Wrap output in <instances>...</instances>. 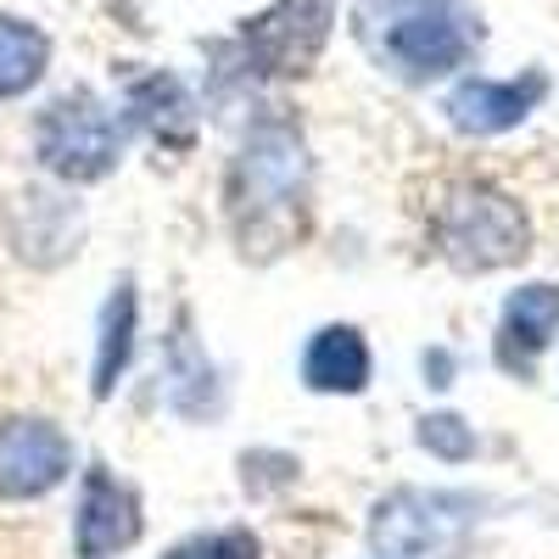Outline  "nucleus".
<instances>
[{
	"label": "nucleus",
	"mask_w": 559,
	"mask_h": 559,
	"mask_svg": "<svg viewBox=\"0 0 559 559\" xmlns=\"http://www.w3.org/2000/svg\"><path fill=\"white\" fill-rule=\"evenodd\" d=\"M308 191H313V163L297 123L286 118L252 123L224 179V213L241 258L252 263L286 258L308 236Z\"/></svg>",
	"instance_id": "1"
},
{
	"label": "nucleus",
	"mask_w": 559,
	"mask_h": 559,
	"mask_svg": "<svg viewBox=\"0 0 559 559\" xmlns=\"http://www.w3.org/2000/svg\"><path fill=\"white\" fill-rule=\"evenodd\" d=\"M353 39L381 73L431 84L476 62L487 28L476 0H353Z\"/></svg>",
	"instance_id": "2"
},
{
	"label": "nucleus",
	"mask_w": 559,
	"mask_h": 559,
	"mask_svg": "<svg viewBox=\"0 0 559 559\" xmlns=\"http://www.w3.org/2000/svg\"><path fill=\"white\" fill-rule=\"evenodd\" d=\"M437 252L459 274H492L532 252L526 207L487 179H464L437 207Z\"/></svg>",
	"instance_id": "3"
},
{
	"label": "nucleus",
	"mask_w": 559,
	"mask_h": 559,
	"mask_svg": "<svg viewBox=\"0 0 559 559\" xmlns=\"http://www.w3.org/2000/svg\"><path fill=\"white\" fill-rule=\"evenodd\" d=\"M481 503L453 487H392L369 509V548L381 559H442L476 526Z\"/></svg>",
	"instance_id": "4"
},
{
	"label": "nucleus",
	"mask_w": 559,
	"mask_h": 559,
	"mask_svg": "<svg viewBox=\"0 0 559 559\" xmlns=\"http://www.w3.org/2000/svg\"><path fill=\"white\" fill-rule=\"evenodd\" d=\"M34 152L68 185H96L123 163V118L90 96V90H68L34 123Z\"/></svg>",
	"instance_id": "5"
},
{
	"label": "nucleus",
	"mask_w": 559,
	"mask_h": 559,
	"mask_svg": "<svg viewBox=\"0 0 559 559\" xmlns=\"http://www.w3.org/2000/svg\"><path fill=\"white\" fill-rule=\"evenodd\" d=\"M336 28V0H274L241 28V62L263 79H297L319 62Z\"/></svg>",
	"instance_id": "6"
},
{
	"label": "nucleus",
	"mask_w": 559,
	"mask_h": 559,
	"mask_svg": "<svg viewBox=\"0 0 559 559\" xmlns=\"http://www.w3.org/2000/svg\"><path fill=\"white\" fill-rule=\"evenodd\" d=\"M73 471V442L51 419H7L0 426V498L28 503L57 492Z\"/></svg>",
	"instance_id": "7"
},
{
	"label": "nucleus",
	"mask_w": 559,
	"mask_h": 559,
	"mask_svg": "<svg viewBox=\"0 0 559 559\" xmlns=\"http://www.w3.org/2000/svg\"><path fill=\"white\" fill-rule=\"evenodd\" d=\"M140 537V498L129 481H118L107 464H90L79 487V515H73V554L79 559H112L134 548Z\"/></svg>",
	"instance_id": "8"
},
{
	"label": "nucleus",
	"mask_w": 559,
	"mask_h": 559,
	"mask_svg": "<svg viewBox=\"0 0 559 559\" xmlns=\"http://www.w3.org/2000/svg\"><path fill=\"white\" fill-rule=\"evenodd\" d=\"M559 336V286H548V280H532V286L509 292L503 313H498V369H509V376H532V369L543 364V353L554 347Z\"/></svg>",
	"instance_id": "9"
},
{
	"label": "nucleus",
	"mask_w": 559,
	"mask_h": 559,
	"mask_svg": "<svg viewBox=\"0 0 559 559\" xmlns=\"http://www.w3.org/2000/svg\"><path fill=\"white\" fill-rule=\"evenodd\" d=\"M548 96V73L526 79H464L448 96V123L459 134H503L532 118V107Z\"/></svg>",
	"instance_id": "10"
},
{
	"label": "nucleus",
	"mask_w": 559,
	"mask_h": 559,
	"mask_svg": "<svg viewBox=\"0 0 559 559\" xmlns=\"http://www.w3.org/2000/svg\"><path fill=\"white\" fill-rule=\"evenodd\" d=\"M369 369H376V358H369L358 324H324L302 347V386L324 397H358L369 386Z\"/></svg>",
	"instance_id": "11"
},
{
	"label": "nucleus",
	"mask_w": 559,
	"mask_h": 559,
	"mask_svg": "<svg viewBox=\"0 0 559 559\" xmlns=\"http://www.w3.org/2000/svg\"><path fill=\"white\" fill-rule=\"evenodd\" d=\"M129 112L152 140H163V146H174V152L197 140V102H191V90H185L174 73L134 79L129 84Z\"/></svg>",
	"instance_id": "12"
},
{
	"label": "nucleus",
	"mask_w": 559,
	"mask_h": 559,
	"mask_svg": "<svg viewBox=\"0 0 559 559\" xmlns=\"http://www.w3.org/2000/svg\"><path fill=\"white\" fill-rule=\"evenodd\" d=\"M45 68H51V39H45V28L0 12V102L28 96L45 79Z\"/></svg>",
	"instance_id": "13"
},
{
	"label": "nucleus",
	"mask_w": 559,
	"mask_h": 559,
	"mask_svg": "<svg viewBox=\"0 0 559 559\" xmlns=\"http://www.w3.org/2000/svg\"><path fill=\"white\" fill-rule=\"evenodd\" d=\"M134 319H140V302H134V286L129 280H118L107 308H102V342H96V381H90V392L96 397H112L118 376L129 369L134 358Z\"/></svg>",
	"instance_id": "14"
},
{
	"label": "nucleus",
	"mask_w": 559,
	"mask_h": 559,
	"mask_svg": "<svg viewBox=\"0 0 559 559\" xmlns=\"http://www.w3.org/2000/svg\"><path fill=\"white\" fill-rule=\"evenodd\" d=\"M163 376H168V403L179 408V414H207V408H218V376H213V364H207V353L197 347V336L179 324V336L168 342V364H163Z\"/></svg>",
	"instance_id": "15"
},
{
	"label": "nucleus",
	"mask_w": 559,
	"mask_h": 559,
	"mask_svg": "<svg viewBox=\"0 0 559 559\" xmlns=\"http://www.w3.org/2000/svg\"><path fill=\"white\" fill-rule=\"evenodd\" d=\"M163 559H263V548L247 526H218V532H197V537L174 543Z\"/></svg>",
	"instance_id": "16"
},
{
	"label": "nucleus",
	"mask_w": 559,
	"mask_h": 559,
	"mask_svg": "<svg viewBox=\"0 0 559 559\" xmlns=\"http://www.w3.org/2000/svg\"><path fill=\"white\" fill-rule=\"evenodd\" d=\"M414 442L426 448L431 459H448V464H464V459H476V431L464 426L459 414H426L414 426Z\"/></svg>",
	"instance_id": "17"
}]
</instances>
